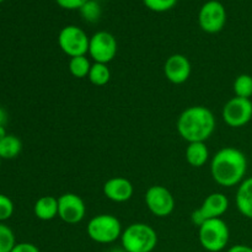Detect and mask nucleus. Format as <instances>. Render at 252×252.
<instances>
[{"instance_id":"7c9ffc66","label":"nucleus","mask_w":252,"mask_h":252,"mask_svg":"<svg viewBox=\"0 0 252 252\" xmlns=\"http://www.w3.org/2000/svg\"><path fill=\"white\" fill-rule=\"evenodd\" d=\"M108 252H127V251H126L123 248H116V249H111Z\"/></svg>"},{"instance_id":"f257e3e1","label":"nucleus","mask_w":252,"mask_h":252,"mask_svg":"<svg viewBox=\"0 0 252 252\" xmlns=\"http://www.w3.org/2000/svg\"><path fill=\"white\" fill-rule=\"evenodd\" d=\"M246 172H248V158L236 148L225 147L218 150L212 158V179L219 186H239L246 179Z\"/></svg>"},{"instance_id":"bb28decb","label":"nucleus","mask_w":252,"mask_h":252,"mask_svg":"<svg viewBox=\"0 0 252 252\" xmlns=\"http://www.w3.org/2000/svg\"><path fill=\"white\" fill-rule=\"evenodd\" d=\"M11 252H41L36 245L31 243H20L16 244Z\"/></svg>"},{"instance_id":"393cba45","label":"nucleus","mask_w":252,"mask_h":252,"mask_svg":"<svg viewBox=\"0 0 252 252\" xmlns=\"http://www.w3.org/2000/svg\"><path fill=\"white\" fill-rule=\"evenodd\" d=\"M15 211L14 203L11 199L5 194L0 193V221L7 220L12 217Z\"/></svg>"},{"instance_id":"4be33fe9","label":"nucleus","mask_w":252,"mask_h":252,"mask_svg":"<svg viewBox=\"0 0 252 252\" xmlns=\"http://www.w3.org/2000/svg\"><path fill=\"white\" fill-rule=\"evenodd\" d=\"M16 245L15 234L5 224L0 223V252H11Z\"/></svg>"},{"instance_id":"6ab92c4d","label":"nucleus","mask_w":252,"mask_h":252,"mask_svg":"<svg viewBox=\"0 0 252 252\" xmlns=\"http://www.w3.org/2000/svg\"><path fill=\"white\" fill-rule=\"evenodd\" d=\"M91 62L90 59L88 58L86 56H79V57H74V58H70L68 64L69 71H70L71 75L74 78L78 79H83V78H88L89 73H90L91 69Z\"/></svg>"},{"instance_id":"cd10ccee","label":"nucleus","mask_w":252,"mask_h":252,"mask_svg":"<svg viewBox=\"0 0 252 252\" xmlns=\"http://www.w3.org/2000/svg\"><path fill=\"white\" fill-rule=\"evenodd\" d=\"M228 252H252V248L248 245H234L229 249Z\"/></svg>"},{"instance_id":"c85d7f7f","label":"nucleus","mask_w":252,"mask_h":252,"mask_svg":"<svg viewBox=\"0 0 252 252\" xmlns=\"http://www.w3.org/2000/svg\"><path fill=\"white\" fill-rule=\"evenodd\" d=\"M7 122V113L4 108L0 107V126H5Z\"/></svg>"},{"instance_id":"9d476101","label":"nucleus","mask_w":252,"mask_h":252,"mask_svg":"<svg viewBox=\"0 0 252 252\" xmlns=\"http://www.w3.org/2000/svg\"><path fill=\"white\" fill-rule=\"evenodd\" d=\"M198 22L207 33H218L226 24V10L218 0H209L199 10Z\"/></svg>"},{"instance_id":"2eb2a0df","label":"nucleus","mask_w":252,"mask_h":252,"mask_svg":"<svg viewBox=\"0 0 252 252\" xmlns=\"http://www.w3.org/2000/svg\"><path fill=\"white\" fill-rule=\"evenodd\" d=\"M235 202L236 208L241 216L252 220V176L245 179L239 185Z\"/></svg>"},{"instance_id":"5701e85b","label":"nucleus","mask_w":252,"mask_h":252,"mask_svg":"<svg viewBox=\"0 0 252 252\" xmlns=\"http://www.w3.org/2000/svg\"><path fill=\"white\" fill-rule=\"evenodd\" d=\"M80 14L85 21L94 24L101 17V6L95 0H89L80 9Z\"/></svg>"},{"instance_id":"473e14b6","label":"nucleus","mask_w":252,"mask_h":252,"mask_svg":"<svg viewBox=\"0 0 252 252\" xmlns=\"http://www.w3.org/2000/svg\"><path fill=\"white\" fill-rule=\"evenodd\" d=\"M2 1V0H0V2H1Z\"/></svg>"},{"instance_id":"423d86ee","label":"nucleus","mask_w":252,"mask_h":252,"mask_svg":"<svg viewBox=\"0 0 252 252\" xmlns=\"http://www.w3.org/2000/svg\"><path fill=\"white\" fill-rule=\"evenodd\" d=\"M90 37L81 27L75 25H68L63 27L58 34V44L64 54L70 58L79 56H86L89 52Z\"/></svg>"},{"instance_id":"0eeeda50","label":"nucleus","mask_w":252,"mask_h":252,"mask_svg":"<svg viewBox=\"0 0 252 252\" xmlns=\"http://www.w3.org/2000/svg\"><path fill=\"white\" fill-rule=\"evenodd\" d=\"M229 209V199L221 192H213L204 198L203 203L192 212L191 220L196 226H201L204 221L221 218Z\"/></svg>"},{"instance_id":"f03ea898","label":"nucleus","mask_w":252,"mask_h":252,"mask_svg":"<svg viewBox=\"0 0 252 252\" xmlns=\"http://www.w3.org/2000/svg\"><path fill=\"white\" fill-rule=\"evenodd\" d=\"M217 121L213 112L206 106H191L177 120L179 134L187 143L207 142L216 129Z\"/></svg>"},{"instance_id":"4468645a","label":"nucleus","mask_w":252,"mask_h":252,"mask_svg":"<svg viewBox=\"0 0 252 252\" xmlns=\"http://www.w3.org/2000/svg\"><path fill=\"white\" fill-rule=\"evenodd\" d=\"M102 191L106 198L110 201L115 203H125L133 197L134 187L126 177H112L105 182Z\"/></svg>"},{"instance_id":"f3484780","label":"nucleus","mask_w":252,"mask_h":252,"mask_svg":"<svg viewBox=\"0 0 252 252\" xmlns=\"http://www.w3.org/2000/svg\"><path fill=\"white\" fill-rule=\"evenodd\" d=\"M187 162L193 167H202L206 165L209 159L208 147L204 142H194L189 143L185 152Z\"/></svg>"},{"instance_id":"20e7f679","label":"nucleus","mask_w":252,"mask_h":252,"mask_svg":"<svg viewBox=\"0 0 252 252\" xmlns=\"http://www.w3.org/2000/svg\"><path fill=\"white\" fill-rule=\"evenodd\" d=\"M89 238L97 244H112L121 239L123 233L122 224L112 214H98L90 219L86 226Z\"/></svg>"},{"instance_id":"9b49d317","label":"nucleus","mask_w":252,"mask_h":252,"mask_svg":"<svg viewBox=\"0 0 252 252\" xmlns=\"http://www.w3.org/2000/svg\"><path fill=\"white\" fill-rule=\"evenodd\" d=\"M224 122L231 128H240L252 120V101L250 98L233 97L224 105L221 111Z\"/></svg>"},{"instance_id":"ddd939ff","label":"nucleus","mask_w":252,"mask_h":252,"mask_svg":"<svg viewBox=\"0 0 252 252\" xmlns=\"http://www.w3.org/2000/svg\"><path fill=\"white\" fill-rule=\"evenodd\" d=\"M192 65L189 59L184 54H172L164 64V74L170 83L181 85L189 80L191 75Z\"/></svg>"},{"instance_id":"aec40b11","label":"nucleus","mask_w":252,"mask_h":252,"mask_svg":"<svg viewBox=\"0 0 252 252\" xmlns=\"http://www.w3.org/2000/svg\"><path fill=\"white\" fill-rule=\"evenodd\" d=\"M88 78L93 85L95 86L106 85L111 79V71H110V68H108V64L93 63Z\"/></svg>"},{"instance_id":"6e6552de","label":"nucleus","mask_w":252,"mask_h":252,"mask_svg":"<svg viewBox=\"0 0 252 252\" xmlns=\"http://www.w3.org/2000/svg\"><path fill=\"white\" fill-rule=\"evenodd\" d=\"M117 39L107 31H98L90 37L89 56L94 63L108 64L117 56Z\"/></svg>"},{"instance_id":"39448f33","label":"nucleus","mask_w":252,"mask_h":252,"mask_svg":"<svg viewBox=\"0 0 252 252\" xmlns=\"http://www.w3.org/2000/svg\"><path fill=\"white\" fill-rule=\"evenodd\" d=\"M198 239L202 248L208 252H220L228 246L230 230L221 218L211 219L198 228Z\"/></svg>"},{"instance_id":"2f4dec72","label":"nucleus","mask_w":252,"mask_h":252,"mask_svg":"<svg viewBox=\"0 0 252 252\" xmlns=\"http://www.w3.org/2000/svg\"><path fill=\"white\" fill-rule=\"evenodd\" d=\"M0 165H1V159H0Z\"/></svg>"},{"instance_id":"412c9836","label":"nucleus","mask_w":252,"mask_h":252,"mask_svg":"<svg viewBox=\"0 0 252 252\" xmlns=\"http://www.w3.org/2000/svg\"><path fill=\"white\" fill-rule=\"evenodd\" d=\"M234 93L236 97L250 98L252 96V76L250 74H240L234 81Z\"/></svg>"},{"instance_id":"dca6fc26","label":"nucleus","mask_w":252,"mask_h":252,"mask_svg":"<svg viewBox=\"0 0 252 252\" xmlns=\"http://www.w3.org/2000/svg\"><path fill=\"white\" fill-rule=\"evenodd\" d=\"M33 213L39 220H52L58 217V198L53 196H43L36 201Z\"/></svg>"},{"instance_id":"b1692460","label":"nucleus","mask_w":252,"mask_h":252,"mask_svg":"<svg viewBox=\"0 0 252 252\" xmlns=\"http://www.w3.org/2000/svg\"><path fill=\"white\" fill-rule=\"evenodd\" d=\"M149 10L155 12H165L171 10L177 4V0H143Z\"/></svg>"},{"instance_id":"f8f14e48","label":"nucleus","mask_w":252,"mask_h":252,"mask_svg":"<svg viewBox=\"0 0 252 252\" xmlns=\"http://www.w3.org/2000/svg\"><path fill=\"white\" fill-rule=\"evenodd\" d=\"M86 216V206L84 199L76 193H64L58 197V217L66 224H78Z\"/></svg>"},{"instance_id":"1a4fd4ad","label":"nucleus","mask_w":252,"mask_h":252,"mask_svg":"<svg viewBox=\"0 0 252 252\" xmlns=\"http://www.w3.org/2000/svg\"><path fill=\"white\" fill-rule=\"evenodd\" d=\"M145 204L150 213L158 218H166L174 212L175 198L171 192L161 185H154L145 192Z\"/></svg>"},{"instance_id":"c756f323","label":"nucleus","mask_w":252,"mask_h":252,"mask_svg":"<svg viewBox=\"0 0 252 252\" xmlns=\"http://www.w3.org/2000/svg\"><path fill=\"white\" fill-rule=\"evenodd\" d=\"M6 135H7V133H6V130H5V127L4 126H0V140L4 139Z\"/></svg>"},{"instance_id":"7ed1b4c3","label":"nucleus","mask_w":252,"mask_h":252,"mask_svg":"<svg viewBox=\"0 0 252 252\" xmlns=\"http://www.w3.org/2000/svg\"><path fill=\"white\" fill-rule=\"evenodd\" d=\"M122 248L127 252H152L158 245V234L145 223H133L123 230Z\"/></svg>"},{"instance_id":"a878e982","label":"nucleus","mask_w":252,"mask_h":252,"mask_svg":"<svg viewBox=\"0 0 252 252\" xmlns=\"http://www.w3.org/2000/svg\"><path fill=\"white\" fill-rule=\"evenodd\" d=\"M57 4L66 10H80L89 0H56Z\"/></svg>"},{"instance_id":"a211bd4d","label":"nucleus","mask_w":252,"mask_h":252,"mask_svg":"<svg viewBox=\"0 0 252 252\" xmlns=\"http://www.w3.org/2000/svg\"><path fill=\"white\" fill-rule=\"evenodd\" d=\"M22 150V142L16 135L7 134L0 140V159L10 160L19 157Z\"/></svg>"}]
</instances>
